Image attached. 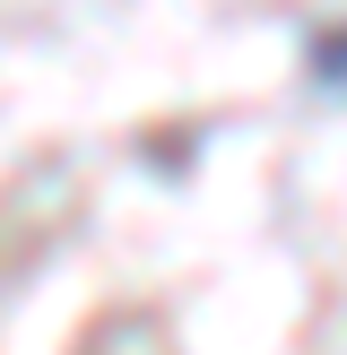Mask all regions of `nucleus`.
<instances>
[{
	"label": "nucleus",
	"mask_w": 347,
	"mask_h": 355,
	"mask_svg": "<svg viewBox=\"0 0 347 355\" xmlns=\"http://www.w3.org/2000/svg\"><path fill=\"white\" fill-rule=\"evenodd\" d=\"M304 69H312V87L347 96V17H339V26H321V35L304 44Z\"/></svg>",
	"instance_id": "nucleus-1"
}]
</instances>
